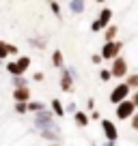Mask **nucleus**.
Instances as JSON below:
<instances>
[{
  "mask_svg": "<svg viewBox=\"0 0 138 146\" xmlns=\"http://www.w3.org/2000/svg\"><path fill=\"white\" fill-rule=\"evenodd\" d=\"M28 67H30V58H28V56H19L17 60L7 64V71H9L11 75H15V78H22Z\"/></svg>",
  "mask_w": 138,
  "mask_h": 146,
  "instance_id": "obj_1",
  "label": "nucleus"
},
{
  "mask_svg": "<svg viewBox=\"0 0 138 146\" xmlns=\"http://www.w3.org/2000/svg\"><path fill=\"white\" fill-rule=\"evenodd\" d=\"M121 47H123V43H121V41H110V43H104L99 58H104V60H115L117 56H119Z\"/></svg>",
  "mask_w": 138,
  "mask_h": 146,
  "instance_id": "obj_2",
  "label": "nucleus"
},
{
  "mask_svg": "<svg viewBox=\"0 0 138 146\" xmlns=\"http://www.w3.org/2000/svg\"><path fill=\"white\" fill-rule=\"evenodd\" d=\"M134 112H136V105H134L132 101H121V103L117 105V110H115L117 118H121V120L132 118V116H134Z\"/></svg>",
  "mask_w": 138,
  "mask_h": 146,
  "instance_id": "obj_3",
  "label": "nucleus"
},
{
  "mask_svg": "<svg viewBox=\"0 0 138 146\" xmlns=\"http://www.w3.org/2000/svg\"><path fill=\"white\" fill-rule=\"evenodd\" d=\"M110 75L112 78H125V75H127V60H125L123 56H117V58L112 60Z\"/></svg>",
  "mask_w": 138,
  "mask_h": 146,
  "instance_id": "obj_4",
  "label": "nucleus"
},
{
  "mask_svg": "<svg viewBox=\"0 0 138 146\" xmlns=\"http://www.w3.org/2000/svg\"><path fill=\"white\" fill-rule=\"evenodd\" d=\"M127 95H129V88L125 86V84H119V86H115V90L110 92V103L119 105L121 101H127Z\"/></svg>",
  "mask_w": 138,
  "mask_h": 146,
  "instance_id": "obj_5",
  "label": "nucleus"
},
{
  "mask_svg": "<svg viewBox=\"0 0 138 146\" xmlns=\"http://www.w3.org/2000/svg\"><path fill=\"white\" fill-rule=\"evenodd\" d=\"M101 129H104V135H106L108 142H115L119 137V131H117V125L112 120H101Z\"/></svg>",
  "mask_w": 138,
  "mask_h": 146,
  "instance_id": "obj_6",
  "label": "nucleus"
},
{
  "mask_svg": "<svg viewBox=\"0 0 138 146\" xmlns=\"http://www.w3.org/2000/svg\"><path fill=\"white\" fill-rule=\"evenodd\" d=\"M13 99L17 101V103H28V99H30V88H28V86L15 88V90H13Z\"/></svg>",
  "mask_w": 138,
  "mask_h": 146,
  "instance_id": "obj_7",
  "label": "nucleus"
},
{
  "mask_svg": "<svg viewBox=\"0 0 138 146\" xmlns=\"http://www.w3.org/2000/svg\"><path fill=\"white\" fill-rule=\"evenodd\" d=\"M110 19H112V11H110V9H101V13H99V19H97L99 28H108Z\"/></svg>",
  "mask_w": 138,
  "mask_h": 146,
  "instance_id": "obj_8",
  "label": "nucleus"
},
{
  "mask_svg": "<svg viewBox=\"0 0 138 146\" xmlns=\"http://www.w3.org/2000/svg\"><path fill=\"white\" fill-rule=\"evenodd\" d=\"M71 88H74V80H71V75H69L67 71H63V78H60V90L69 92Z\"/></svg>",
  "mask_w": 138,
  "mask_h": 146,
  "instance_id": "obj_9",
  "label": "nucleus"
},
{
  "mask_svg": "<svg viewBox=\"0 0 138 146\" xmlns=\"http://www.w3.org/2000/svg\"><path fill=\"white\" fill-rule=\"evenodd\" d=\"M74 118H76V125H78V127H86V125H88V120H91L86 112H76V116H74Z\"/></svg>",
  "mask_w": 138,
  "mask_h": 146,
  "instance_id": "obj_10",
  "label": "nucleus"
},
{
  "mask_svg": "<svg viewBox=\"0 0 138 146\" xmlns=\"http://www.w3.org/2000/svg\"><path fill=\"white\" fill-rule=\"evenodd\" d=\"M52 112H54V116H58V118L65 116V110H63V105H60L58 99H52Z\"/></svg>",
  "mask_w": 138,
  "mask_h": 146,
  "instance_id": "obj_11",
  "label": "nucleus"
},
{
  "mask_svg": "<svg viewBox=\"0 0 138 146\" xmlns=\"http://www.w3.org/2000/svg\"><path fill=\"white\" fill-rule=\"evenodd\" d=\"M117 26H108L106 28V32H104V39H106V43H110V41H115V36H117Z\"/></svg>",
  "mask_w": 138,
  "mask_h": 146,
  "instance_id": "obj_12",
  "label": "nucleus"
},
{
  "mask_svg": "<svg viewBox=\"0 0 138 146\" xmlns=\"http://www.w3.org/2000/svg\"><path fill=\"white\" fill-rule=\"evenodd\" d=\"M125 86H127L129 90L138 86V73H132V75H127V82H125Z\"/></svg>",
  "mask_w": 138,
  "mask_h": 146,
  "instance_id": "obj_13",
  "label": "nucleus"
},
{
  "mask_svg": "<svg viewBox=\"0 0 138 146\" xmlns=\"http://www.w3.org/2000/svg\"><path fill=\"white\" fill-rule=\"evenodd\" d=\"M52 62H54V67H63V54H60V52H54V54H52Z\"/></svg>",
  "mask_w": 138,
  "mask_h": 146,
  "instance_id": "obj_14",
  "label": "nucleus"
},
{
  "mask_svg": "<svg viewBox=\"0 0 138 146\" xmlns=\"http://www.w3.org/2000/svg\"><path fill=\"white\" fill-rule=\"evenodd\" d=\"M26 110H32V112H41L43 105H41V103H35V101H28V103H26Z\"/></svg>",
  "mask_w": 138,
  "mask_h": 146,
  "instance_id": "obj_15",
  "label": "nucleus"
},
{
  "mask_svg": "<svg viewBox=\"0 0 138 146\" xmlns=\"http://www.w3.org/2000/svg\"><path fill=\"white\" fill-rule=\"evenodd\" d=\"M99 78H101V82H108L112 75H110V71H108V69H101V71H99Z\"/></svg>",
  "mask_w": 138,
  "mask_h": 146,
  "instance_id": "obj_16",
  "label": "nucleus"
},
{
  "mask_svg": "<svg viewBox=\"0 0 138 146\" xmlns=\"http://www.w3.org/2000/svg\"><path fill=\"white\" fill-rule=\"evenodd\" d=\"M17 56V47H15V45H11V43H7V56Z\"/></svg>",
  "mask_w": 138,
  "mask_h": 146,
  "instance_id": "obj_17",
  "label": "nucleus"
},
{
  "mask_svg": "<svg viewBox=\"0 0 138 146\" xmlns=\"http://www.w3.org/2000/svg\"><path fill=\"white\" fill-rule=\"evenodd\" d=\"M7 58V43L0 41V60H5Z\"/></svg>",
  "mask_w": 138,
  "mask_h": 146,
  "instance_id": "obj_18",
  "label": "nucleus"
},
{
  "mask_svg": "<svg viewBox=\"0 0 138 146\" xmlns=\"http://www.w3.org/2000/svg\"><path fill=\"white\" fill-rule=\"evenodd\" d=\"M13 84H15V88H24V86H26L24 78H15V80H13Z\"/></svg>",
  "mask_w": 138,
  "mask_h": 146,
  "instance_id": "obj_19",
  "label": "nucleus"
},
{
  "mask_svg": "<svg viewBox=\"0 0 138 146\" xmlns=\"http://www.w3.org/2000/svg\"><path fill=\"white\" fill-rule=\"evenodd\" d=\"M15 112L24 114V112H26V103H15Z\"/></svg>",
  "mask_w": 138,
  "mask_h": 146,
  "instance_id": "obj_20",
  "label": "nucleus"
},
{
  "mask_svg": "<svg viewBox=\"0 0 138 146\" xmlns=\"http://www.w3.org/2000/svg\"><path fill=\"white\" fill-rule=\"evenodd\" d=\"M71 9L80 13V11H82V2H71Z\"/></svg>",
  "mask_w": 138,
  "mask_h": 146,
  "instance_id": "obj_21",
  "label": "nucleus"
},
{
  "mask_svg": "<svg viewBox=\"0 0 138 146\" xmlns=\"http://www.w3.org/2000/svg\"><path fill=\"white\" fill-rule=\"evenodd\" d=\"M50 9H52V11H54V13H56V15H58V13H60V5H56V2H54V5H50Z\"/></svg>",
  "mask_w": 138,
  "mask_h": 146,
  "instance_id": "obj_22",
  "label": "nucleus"
},
{
  "mask_svg": "<svg viewBox=\"0 0 138 146\" xmlns=\"http://www.w3.org/2000/svg\"><path fill=\"white\" fill-rule=\"evenodd\" d=\"M132 129H138V118L136 116H132Z\"/></svg>",
  "mask_w": 138,
  "mask_h": 146,
  "instance_id": "obj_23",
  "label": "nucleus"
},
{
  "mask_svg": "<svg viewBox=\"0 0 138 146\" xmlns=\"http://www.w3.org/2000/svg\"><path fill=\"white\" fill-rule=\"evenodd\" d=\"M91 28H93V32H99V30H101V28H99V24H97V22H93V26H91Z\"/></svg>",
  "mask_w": 138,
  "mask_h": 146,
  "instance_id": "obj_24",
  "label": "nucleus"
},
{
  "mask_svg": "<svg viewBox=\"0 0 138 146\" xmlns=\"http://www.w3.org/2000/svg\"><path fill=\"white\" fill-rule=\"evenodd\" d=\"M93 62H95V64H99V62H101V58H99V54H95V56H93Z\"/></svg>",
  "mask_w": 138,
  "mask_h": 146,
  "instance_id": "obj_25",
  "label": "nucleus"
},
{
  "mask_svg": "<svg viewBox=\"0 0 138 146\" xmlns=\"http://www.w3.org/2000/svg\"><path fill=\"white\" fill-rule=\"evenodd\" d=\"M106 146H112V142H110V144H106Z\"/></svg>",
  "mask_w": 138,
  "mask_h": 146,
  "instance_id": "obj_26",
  "label": "nucleus"
},
{
  "mask_svg": "<svg viewBox=\"0 0 138 146\" xmlns=\"http://www.w3.org/2000/svg\"><path fill=\"white\" fill-rule=\"evenodd\" d=\"M52 146H56V144H52Z\"/></svg>",
  "mask_w": 138,
  "mask_h": 146,
  "instance_id": "obj_27",
  "label": "nucleus"
}]
</instances>
